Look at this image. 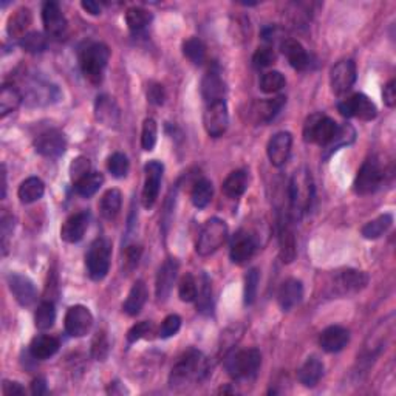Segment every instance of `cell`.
<instances>
[{
	"mask_svg": "<svg viewBox=\"0 0 396 396\" xmlns=\"http://www.w3.org/2000/svg\"><path fill=\"white\" fill-rule=\"evenodd\" d=\"M314 198L313 178L308 169H299L294 172L290 183V209L294 218L302 217L311 207Z\"/></svg>",
	"mask_w": 396,
	"mask_h": 396,
	"instance_id": "obj_1",
	"label": "cell"
},
{
	"mask_svg": "<svg viewBox=\"0 0 396 396\" xmlns=\"http://www.w3.org/2000/svg\"><path fill=\"white\" fill-rule=\"evenodd\" d=\"M225 370L234 379H249L256 376L262 364V355L257 348L234 350L225 356Z\"/></svg>",
	"mask_w": 396,
	"mask_h": 396,
	"instance_id": "obj_2",
	"label": "cell"
},
{
	"mask_svg": "<svg viewBox=\"0 0 396 396\" xmlns=\"http://www.w3.org/2000/svg\"><path fill=\"white\" fill-rule=\"evenodd\" d=\"M110 59V50L106 44L95 42L87 45L81 51V68L82 73L92 84H101Z\"/></svg>",
	"mask_w": 396,
	"mask_h": 396,
	"instance_id": "obj_3",
	"label": "cell"
},
{
	"mask_svg": "<svg viewBox=\"0 0 396 396\" xmlns=\"http://www.w3.org/2000/svg\"><path fill=\"white\" fill-rule=\"evenodd\" d=\"M228 225H226L222 218L212 217L207 220L201 228L198 238H197V252L200 256H211L217 249L222 248V245L228 238Z\"/></svg>",
	"mask_w": 396,
	"mask_h": 396,
	"instance_id": "obj_4",
	"label": "cell"
},
{
	"mask_svg": "<svg viewBox=\"0 0 396 396\" xmlns=\"http://www.w3.org/2000/svg\"><path fill=\"white\" fill-rule=\"evenodd\" d=\"M110 258H112V243L107 238H96L86 254L87 272L92 281L100 282L109 274Z\"/></svg>",
	"mask_w": 396,
	"mask_h": 396,
	"instance_id": "obj_5",
	"label": "cell"
},
{
	"mask_svg": "<svg viewBox=\"0 0 396 396\" xmlns=\"http://www.w3.org/2000/svg\"><path fill=\"white\" fill-rule=\"evenodd\" d=\"M384 181V169L376 157H370L364 161L356 175L353 189L358 196H370L379 189Z\"/></svg>",
	"mask_w": 396,
	"mask_h": 396,
	"instance_id": "obj_6",
	"label": "cell"
},
{
	"mask_svg": "<svg viewBox=\"0 0 396 396\" xmlns=\"http://www.w3.org/2000/svg\"><path fill=\"white\" fill-rule=\"evenodd\" d=\"M337 131V124L327 115L314 113L305 121L303 140L313 144H319L322 149L333 140Z\"/></svg>",
	"mask_w": 396,
	"mask_h": 396,
	"instance_id": "obj_7",
	"label": "cell"
},
{
	"mask_svg": "<svg viewBox=\"0 0 396 396\" xmlns=\"http://www.w3.org/2000/svg\"><path fill=\"white\" fill-rule=\"evenodd\" d=\"M201 366H203V356H201L198 350L189 348L173 366L169 382H171L172 387L187 384L192 378L198 376L201 372Z\"/></svg>",
	"mask_w": 396,
	"mask_h": 396,
	"instance_id": "obj_8",
	"label": "cell"
},
{
	"mask_svg": "<svg viewBox=\"0 0 396 396\" xmlns=\"http://www.w3.org/2000/svg\"><path fill=\"white\" fill-rule=\"evenodd\" d=\"M367 283L368 276L364 271L343 270L334 274L333 282H331V294L341 297L358 294L367 287Z\"/></svg>",
	"mask_w": 396,
	"mask_h": 396,
	"instance_id": "obj_9",
	"label": "cell"
},
{
	"mask_svg": "<svg viewBox=\"0 0 396 396\" xmlns=\"http://www.w3.org/2000/svg\"><path fill=\"white\" fill-rule=\"evenodd\" d=\"M337 110L343 118H358L362 121H372L378 115L375 102L362 93H356L343 100L337 104Z\"/></svg>",
	"mask_w": 396,
	"mask_h": 396,
	"instance_id": "obj_10",
	"label": "cell"
},
{
	"mask_svg": "<svg viewBox=\"0 0 396 396\" xmlns=\"http://www.w3.org/2000/svg\"><path fill=\"white\" fill-rule=\"evenodd\" d=\"M203 124L211 138H220L228 131L229 112L225 100L207 104L203 115Z\"/></svg>",
	"mask_w": 396,
	"mask_h": 396,
	"instance_id": "obj_11",
	"label": "cell"
},
{
	"mask_svg": "<svg viewBox=\"0 0 396 396\" xmlns=\"http://www.w3.org/2000/svg\"><path fill=\"white\" fill-rule=\"evenodd\" d=\"M146 172V180H144V187H142V206L146 209H151L153 205L157 203L158 196H160V186L161 180H163V172L164 166L160 163V161H149L144 166Z\"/></svg>",
	"mask_w": 396,
	"mask_h": 396,
	"instance_id": "obj_12",
	"label": "cell"
},
{
	"mask_svg": "<svg viewBox=\"0 0 396 396\" xmlns=\"http://www.w3.org/2000/svg\"><path fill=\"white\" fill-rule=\"evenodd\" d=\"M356 82V64L352 59H343L331 68L330 84L336 96H342L353 88Z\"/></svg>",
	"mask_w": 396,
	"mask_h": 396,
	"instance_id": "obj_13",
	"label": "cell"
},
{
	"mask_svg": "<svg viewBox=\"0 0 396 396\" xmlns=\"http://www.w3.org/2000/svg\"><path fill=\"white\" fill-rule=\"evenodd\" d=\"M93 327V314L84 305H73L67 310L66 331L71 337L86 336Z\"/></svg>",
	"mask_w": 396,
	"mask_h": 396,
	"instance_id": "obj_14",
	"label": "cell"
},
{
	"mask_svg": "<svg viewBox=\"0 0 396 396\" xmlns=\"http://www.w3.org/2000/svg\"><path fill=\"white\" fill-rule=\"evenodd\" d=\"M67 140L66 135L57 129L45 131L35 140V149L39 155L47 158H57L66 152Z\"/></svg>",
	"mask_w": 396,
	"mask_h": 396,
	"instance_id": "obj_15",
	"label": "cell"
},
{
	"mask_svg": "<svg viewBox=\"0 0 396 396\" xmlns=\"http://www.w3.org/2000/svg\"><path fill=\"white\" fill-rule=\"evenodd\" d=\"M42 22L47 35L55 39H62L67 33V19L61 6L55 0H48L42 6Z\"/></svg>",
	"mask_w": 396,
	"mask_h": 396,
	"instance_id": "obj_16",
	"label": "cell"
},
{
	"mask_svg": "<svg viewBox=\"0 0 396 396\" xmlns=\"http://www.w3.org/2000/svg\"><path fill=\"white\" fill-rule=\"evenodd\" d=\"M291 147H293V136L290 132H279L272 136L268 142V147H266V153H268L271 164L282 167L287 163L291 155Z\"/></svg>",
	"mask_w": 396,
	"mask_h": 396,
	"instance_id": "obj_17",
	"label": "cell"
},
{
	"mask_svg": "<svg viewBox=\"0 0 396 396\" xmlns=\"http://www.w3.org/2000/svg\"><path fill=\"white\" fill-rule=\"evenodd\" d=\"M8 287L10 291L15 296L16 301L22 305V307H31L37 299V290L31 279L22 274H10L8 276Z\"/></svg>",
	"mask_w": 396,
	"mask_h": 396,
	"instance_id": "obj_18",
	"label": "cell"
},
{
	"mask_svg": "<svg viewBox=\"0 0 396 396\" xmlns=\"http://www.w3.org/2000/svg\"><path fill=\"white\" fill-rule=\"evenodd\" d=\"M287 98L285 96H277V98L257 101L249 107V116L256 124H268L276 116L281 113Z\"/></svg>",
	"mask_w": 396,
	"mask_h": 396,
	"instance_id": "obj_19",
	"label": "cell"
},
{
	"mask_svg": "<svg viewBox=\"0 0 396 396\" xmlns=\"http://www.w3.org/2000/svg\"><path fill=\"white\" fill-rule=\"evenodd\" d=\"M178 274V262L175 258H167L164 263L160 266L157 282H155V293H157L158 301H166L171 294L175 281Z\"/></svg>",
	"mask_w": 396,
	"mask_h": 396,
	"instance_id": "obj_20",
	"label": "cell"
},
{
	"mask_svg": "<svg viewBox=\"0 0 396 396\" xmlns=\"http://www.w3.org/2000/svg\"><path fill=\"white\" fill-rule=\"evenodd\" d=\"M256 249H257L256 238L248 232L240 231L237 236L234 237V242L231 245V251H229V257H231L232 263L243 265L248 261H251Z\"/></svg>",
	"mask_w": 396,
	"mask_h": 396,
	"instance_id": "obj_21",
	"label": "cell"
},
{
	"mask_svg": "<svg viewBox=\"0 0 396 396\" xmlns=\"http://www.w3.org/2000/svg\"><path fill=\"white\" fill-rule=\"evenodd\" d=\"M95 116L104 126L118 127L121 121V110L112 96L101 95L95 102Z\"/></svg>",
	"mask_w": 396,
	"mask_h": 396,
	"instance_id": "obj_22",
	"label": "cell"
},
{
	"mask_svg": "<svg viewBox=\"0 0 396 396\" xmlns=\"http://www.w3.org/2000/svg\"><path fill=\"white\" fill-rule=\"evenodd\" d=\"M350 331L341 326H331L321 333L319 343L327 353H339L348 346Z\"/></svg>",
	"mask_w": 396,
	"mask_h": 396,
	"instance_id": "obj_23",
	"label": "cell"
},
{
	"mask_svg": "<svg viewBox=\"0 0 396 396\" xmlns=\"http://www.w3.org/2000/svg\"><path fill=\"white\" fill-rule=\"evenodd\" d=\"M88 222H90L88 212L73 214V216L67 218V222L64 223L62 229H61V238L67 243L81 242L84 236H86Z\"/></svg>",
	"mask_w": 396,
	"mask_h": 396,
	"instance_id": "obj_24",
	"label": "cell"
},
{
	"mask_svg": "<svg viewBox=\"0 0 396 396\" xmlns=\"http://www.w3.org/2000/svg\"><path fill=\"white\" fill-rule=\"evenodd\" d=\"M303 297V285L297 279H288L282 283L279 290L277 301L283 311H291L294 307L301 303Z\"/></svg>",
	"mask_w": 396,
	"mask_h": 396,
	"instance_id": "obj_25",
	"label": "cell"
},
{
	"mask_svg": "<svg viewBox=\"0 0 396 396\" xmlns=\"http://www.w3.org/2000/svg\"><path fill=\"white\" fill-rule=\"evenodd\" d=\"M279 246H281V258L283 263H291L297 256L294 231L291 228L290 220L282 218L279 225Z\"/></svg>",
	"mask_w": 396,
	"mask_h": 396,
	"instance_id": "obj_26",
	"label": "cell"
},
{
	"mask_svg": "<svg viewBox=\"0 0 396 396\" xmlns=\"http://www.w3.org/2000/svg\"><path fill=\"white\" fill-rule=\"evenodd\" d=\"M282 53L287 57L290 66L296 70H307L310 67V56L303 45L296 39H285L281 45Z\"/></svg>",
	"mask_w": 396,
	"mask_h": 396,
	"instance_id": "obj_27",
	"label": "cell"
},
{
	"mask_svg": "<svg viewBox=\"0 0 396 396\" xmlns=\"http://www.w3.org/2000/svg\"><path fill=\"white\" fill-rule=\"evenodd\" d=\"M226 87L225 82L217 71H209L201 81V95H203V100L206 104L222 101L225 100Z\"/></svg>",
	"mask_w": 396,
	"mask_h": 396,
	"instance_id": "obj_28",
	"label": "cell"
},
{
	"mask_svg": "<svg viewBox=\"0 0 396 396\" xmlns=\"http://www.w3.org/2000/svg\"><path fill=\"white\" fill-rule=\"evenodd\" d=\"M323 362L316 358V356H311L307 361L303 362V366L299 368L297 372V379L301 381V384L305 387H316L319 384V381L323 376Z\"/></svg>",
	"mask_w": 396,
	"mask_h": 396,
	"instance_id": "obj_29",
	"label": "cell"
},
{
	"mask_svg": "<svg viewBox=\"0 0 396 396\" xmlns=\"http://www.w3.org/2000/svg\"><path fill=\"white\" fill-rule=\"evenodd\" d=\"M61 343L59 339L55 336H50V334H41L37 336L33 339L30 346V353L33 356L35 359H50L51 356H55L57 353V350H59Z\"/></svg>",
	"mask_w": 396,
	"mask_h": 396,
	"instance_id": "obj_30",
	"label": "cell"
},
{
	"mask_svg": "<svg viewBox=\"0 0 396 396\" xmlns=\"http://www.w3.org/2000/svg\"><path fill=\"white\" fill-rule=\"evenodd\" d=\"M31 22H33V15H31L30 8L27 6H22V8H17L8 19V23H6V31L11 37H23L27 33V30L30 28Z\"/></svg>",
	"mask_w": 396,
	"mask_h": 396,
	"instance_id": "obj_31",
	"label": "cell"
},
{
	"mask_svg": "<svg viewBox=\"0 0 396 396\" xmlns=\"http://www.w3.org/2000/svg\"><path fill=\"white\" fill-rule=\"evenodd\" d=\"M147 301V287L142 281H136L133 283V287L131 288L127 294L126 302L122 303V310L129 316H136L141 313L142 307Z\"/></svg>",
	"mask_w": 396,
	"mask_h": 396,
	"instance_id": "obj_32",
	"label": "cell"
},
{
	"mask_svg": "<svg viewBox=\"0 0 396 396\" xmlns=\"http://www.w3.org/2000/svg\"><path fill=\"white\" fill-rule=\"evenodd\" d=\"M355 140H356V131L353 126H350V124L337 126V131L333 136V140H331L328 144L323 147V158L327 160L334 152L339 151V149L353 144Z\"/></svg>",
	"mask_w": 396,
	"mask_h": 396,
	"instance_id": "obj_33",
	"label": "cell"
},
{
	"mask_svg": "<svg viewBox=\"0 0 396 396\" xmlns=\"http://www.w3.org/2000/svg\"><path fill=\"white\" fill-rule=\"evenodd\" d=\"M44 192H45L44 181L37 177H30L22 181L21 186H19L17 197L23 205H31L36 203L37 200H41L44 197Z\"/></svg>",
	"mask_w": 396,
	"mask_h": 396,
	"instance_id": "obj_34",
	"label": "cell"
},
{
	"mask_svg": "<svg viewBox=\"0 0 396 396\" xmlns=\"http://www.w3.org/2000/svg\"><path fill=\"white\" fill-rule=\"evenodd\" d=\"M248 187V173L245 171H234L223 181V194L229 198L242 197Z\"/></svg>",
	"mask_w": 396,
	"mask_h": 396,
	"instance_id": "obj_35",
	"label": "cell"
},
{
	"mask_svg": "<svg viewBox=\"0 0 396 396\" xmlns=\"http://www.w3.org/2000/svg\"><path fill=\"white\" fill-rule=\"evenodd\" d=\"M23 101V96L16 86L12 84H5L2 87V93H0V115L6 116L11 112L17 110Z\"/></svg>",
	"mask_w": 396,
	"mask_h": 396,
	"instance_id": "obj_36",
	"label": "cell"
},
{
	"mask_svg": "<svg viewBox=\"0 0 396 396\" xmlns=\"http://www.w3.org/2000/svg\"><path fill=\"white\" fill-rule=\"evenodd\" d=\"M393 225V216L392 214H382L378 218L372 220V222H368L367 225L362 226L361 234L364 236V238L367 240H376L384 236V234L392 228Z\"/></svg>",
	"mask_w": 396,
	"mask_h": 396,
	"instance_id": "obj_37",
	"label": "cell"
},
{
	"mask_svg": "<svg viewBox=\"0 0 396 396\" xmlns=\"http://www.w3.org/2000/svg\"><path fill=\"white\" fill-rule=\"evenodd\" d=\"M122 206V196L118 189H109L104 194L100 203L101 216L106 220H115L118 217Z\"/></svg>",
	"mask_w": 396,
	"mask_h": 396,
	"instance_id": "obj_38",
	"label": "cell"
},
{
	"mask_svg": "<svg viewBox=\"0 0 396 396\" xmlns=\"http://www.w3.org/2000/svg\"><path fill=\"white\" fill-rule=\"evenodd\" d=\"M126 22L127 27L133 33H140V31L146 30L152 22V12L147 11L141 6H132L126 11Z\"/></svg>",
	"mask_w": 396,
	"mask_h": 396,
	"instance_id": "obj_39",
	"label": "cell"
},
{
	"mask_svg": "<svg viewBox=\"0 0 396 396\" xmlns=\"http://www.w3.org/2000/svg\"><path fill=\"white\" fill-rule=\"evenodd\" d=\"M212 196H214L212 183H211L209 180L201 178L192 187L191 200H192L194 206L198 207V209H203V207H206L207 205L211 203Z\"/></svg>",
	"mask_w": 396,
	"mask_h": 396,
	"instance_id": "obj_40",
	"label": "cell"
},
{
	"mask_svg": "<svg viewBox=\"0 0 396 396\" xmlns=\"http://www.w3.org/2000/svg\"><path fill=\"white\" fill-rule=\"evenodd\" d=\"M197 310L203 314L212 313V287H211V279L207 274H201L200 279V288L197 291Z\"/></svg>",
	"mask_w": 396,
	"mask_h": 396,
	"instance_id": "obj_41",
	"label": "cell"
},
{
	"mask_svg": "<svg viewBox=\"0 0 396 396\" xmlns=\"http://www.w3.org/2000/svg\"><path fill=\"white\" fill-rule=\"evenodd\" d=\"M102 183H104L102 173L90 172L87 177H84L81 181H77V183L75 185V191H76L77 196L88 198V197L95 196V194L100 191V187L102 186Z\"/></svg>",
	"mask_w": 396,
	"mask_h": 396,
	"instance_id": "obj_42",
	"label": "cell"
},
{
	"mask_svg": "<svg viewBox=\"0 0 396 396\" xmlns=\"http://www.w3.org/2000/svg\"><path fill=\"white\" fill-rule=\"evenodd\" d=\"M183 55L196 66H201L206 59V45L198 37H189L183 44Z\"/></svg>",
	"mask_w": 396,
	"mask_h": 396,
	"instance_id": "obj_43",
	"label": "cell"
},
{
	"mask_svg": "<svg viewBox=\"0 0 396 396\" xmlns=\"http://www.w3.org/2000/svg\"><path fill=\"white\" fill-rule=\"evenodd\" d=\"M56 310L53 302H42L39 305L35 314V323L39 330H50L55 326Z\"/></svg>",
	"mask_w": 396,
	"mask_h": 396,
	"instance_id": "obj_44",
	"label": "cell"
},
{
	"mask_svg": "<svg viewBox=\"0 0 396 396\" xmlns=\"http://www.w3.org/2000/svg\"><path fill=\"white\" fill-rule=\"evenodd\" d=\"M21 47L31 55L42 53V51L47 50V39L39 31H31V33L25 35L21 39Z\"/></svg>",
	"mask_w": 396,
	"mask_h": 396,
	"instance_id": "obj_45",
	"label": "cell"
},
{
	"mask_svg": "<svg viewBox=\"0 0 396 396\" xmlns=\"http://www.w3.org/2000/svg\"><path fill=\"white\" fill-rule=\"evenodd\" d=\"M285 76L281 73V71H268L261 77V90L263 93H277L285 87Z\"/></svg>",
	"mask_w": 396,
	"mask_h": 396,
	"instance_id": "obj_46",
	"label": "cell"
},
{
	"mask_svg": "<svg viewBox=\"0 0 396 396\" xmlns=\"http://www.w3.org/2000/svg\"><path fill=\"white\" fill-rule=\"evenodd\" d=\"M157 136H158V126L157 121L153 118H147L142 124V132H141V147L144 149L146 152L153 151L155 144H157Z\"/></svg>",
	"mask_w": 396,
	"mask_h": 396,
	"instance_id": "obj_47",
	"label": "cell"
},
{
	"mask_svg": "<svg viewBox=\"0 0 396 396\" xmlns=\"http://www.w3.org/2000/svg\"><path fill=\"white\" fill-rule=\"evenodd\" d=\"M129 167H131V164H129V160L124 153L116 152L109 157L107 169L115 178H124L129 173Z\"/></svg>",
	"mask_w": 396,
	"mask_h": 396,
	"instance_id": "obj_48",
	"label": "cell"
},
{
	"mask_svg": "<svg viewBox=\"0 0 396 396\" xmlns=\"http://www.w3.org/2000/svg\"><path fill=\"white\" fill-rule=\"evenodd\" d=\"M258 281H261V274L258 270L252 268L248 271V274L245 276V303L252 305L256 302L257 291H258Z\"/></svg>",
	"mask_w": 396,
	"mask_h": 396,
	"instance_id": "obj_49",
	"label": "cell"
},
{
	"mask_svg": "<svg viewBox=\"0 0 396 396\" xmlns=\"http://www.w3.org/2000/svg\"><path fill=\"white\" fill-rule=\"evenodd\" d=\"M197 281L192 274H186L180 281L178 294L183 302H194L197 299Z\"/></svg>",
	"mask_w": 396,
	"mask_h": 396,
	"instance_id": "obj_50",
	"label": "cell"
},
{
	"mask_svg": "<svg viewBox=\"0 0 396 396\" xmlns=\"http://www.w3.org/2000/svg\"><path fill=\"white\" fill-rule=\"evenodd\" d=\"M110 353V342L107 334L100 331L92 342V356L96 361H106Z\"/></svg>",
	"mask_w": 396,
	"mask_h": 396,
	"instance_id": "obj_51",
	"label": "cell"
},
{
	"mask_svg": "<svg viewBox=\"0 0 396 396\" xmlns=\"http://www.w3.org/2000/svg\"><path fill=\"white\" fill-rule=\"evenodd\" d=\"M276 61V53L271 47H261L256 50L254 56H252V66L257 70H263L270 67Z\"/></svg>",
	"mask_w": 396,
	"mask_h": 396,
	"instance_id": "obj_52",
	"label": "cell"
},
{
	"mask_svg": "<svg viewBox=\"0 0 396 396\" xmlns=\"http://www.w3.org/2000/svg\"><path fill=\"white\" fill-rule=\"evenodd\" d=\"M90 173V161L86 157H77L70 164V178L76 185Z\"/></svg>",
	"mask_w": 396,
	"mask_h": 396,
	"instance_id": "obj_53",
	"label": "cell"
},
{
	"mask_svg": "<svg viewBox=\"0 0 396 396\" xmlns=\"http://www.w3.org/2000/svg\"><path fill=\"white\" fill-rule=\"evenodd\" d=\"M180 327H181V317L178 314L167 316L160 327V337L161 339H167V337L175 336L178 333Z\"/></svg>",
	"mask_w": 396,
	"mask_h": 396,
	"instance_id": "obj_54",
	"label": "cell"
},
{
	"mask_svg": "<svg viewBox=\"0 0 396 396\" xmlns=\"http://www.w3.org/2000/svg\"><path fill=\"white\" fill-rule=\"evenodd\" d=\"M152 331V323L147 322V321H142L138 322L136 326H133L131 330H129L127 333V342L129 343H133L136 341L142 339V337H146L147 334H151Z\"/></svg>",
	"mask_w": 396,
	"mask_h": 396,
	"instance_id": "obj_55",
	"label": "cell"
},
{
	"mask_svg": "<svg viewBox=\"0 0 396 396\" xmlns=\"http://www.w3.org/2000/svg\"><path fill=\"white\" fill-rule=\"evenodd\" d=\"M12 231H15V217L5 214L2 217V223H0V232H2V248L3 254H6V246H8V240L12 236Z\"/></svg>",
	"mask_w": 396,
	"mask_h": 396,
	"instance_id": "obj_56",
	"label": "cell"
},
{
	"mask_svg": "<svg viewBox=\"0 0 396 396\" xmlns=\"http://www.w3.org/2000/svg\"><path fill=\"white\" fill-rule=\"evenodd\" d=\"M147 100H149V102H152L153 106H163L164 100H166L164 87L161 86V84L152 82L147 88Z\"/></svg>",
	"mask_w": 396,
	"mask_h": 396,
	"instance_id": "obj_57",
	"label": "cell"
},
{
	"mask_svg": "<svg viewBox=\"0 0 396 396\" xmlns=\"http://www.w3.org/2000/svg\"><path fill=\"white\" fill-rule=\"evenodd\" d=\"M382 96H384V102L387 104V107H395V104H396V82H395V79L388 81L386 84Z\"/></svg>",
	"mask_w": 396,
	"mask_h": 396,
	"instance_id": "obj_58",
	"label": "cell"
},
{
	"mask_svg": "<svg viewBox=\"0 0 396 396\" xmlns=\"http://www.w3.org/2000/svg\"><path fill=\"white\" fill-rule=\"evenodd\" d=\"M2 392L5 396H15V395H23L25 388L16 381H3Z\"/></svg>",
	"mask_w": 396,
	"mask_h": 396,
	"instance_id": "obj_59",
	"label": "cell"
},
{
	"mask_svg": "<svg viewBox=\"0 0 396 396\" xmlns=\"http://www.w3.org/2000/svg\"><path fill=\"white\" fill-rule=\"evenodd\" d=\"M31 393L33 395H47L48 393V387H47V381L44 378H36L33 381V384H31Z\"/></svg>",
	"mask_w": 396,
	"mask_h": 396,
	"instance_id": "obj_60",
	"label": "cell"
},
{
	"mask_svg": "<svg viewBox=\"0 0 396 396\" xmlns=\"http://www.w3.org/2000/svg\"><path fill=\"white\" fill-rule=\"evenodd\" d=\"M81 6L88 12V15H92V16H98V15H101V11H102L101 5L98 2H95V0H82Z\"/></svg>",
	"mask_w": 396,
	"mask_h": 396,
	"instance_id": "obj_61",
	"label": "cell"
},
{
	"mask_svg": "<svg viewBox=\"0 0 396 396\" xmlns=\"http://www.w3.org/2000/svg\"><path fill=\"white\" fill-rule=\"evenodd\" d=\"M140 248L138 246H132V248H129L127 252H126V257H127V263L131 265V268H133V266L138 265V258H140Z\"/></svg>",
	"mask_w": 396,
	"mask_h": 396,
	"instance_id": "obj_62",
	"label": "cell"
},
{
	"mask_svg": "<svg viewBox=\"0 0 396 396\" xmlns=\"http://www.w3.org/2000/svg\"><path fill=\"white\" fill-rule=\"evenodd\" d=\"M6 197V171L5 166H2V198Z\"/></svg>",
	"mask_w": 396,
	"mask_h": 396,
	"instance_id": "obj_63",
	"label": "cell"
}]
</instances>
